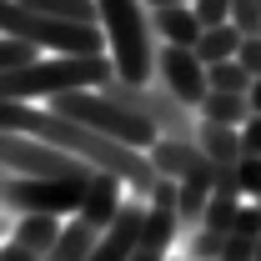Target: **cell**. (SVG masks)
<instances>
[{
    "mask_svg": "<svg viewBox=\"0 0 261 261\" xmlns=\"http://www.w3.org/2000/svg\"><path fill=\"white\" fill-rule=\"evenodd\" d=\"M116 81L111 56H56V61H31L20 70H0V100H25L35 96L56 100L70 91H106Z\"/></svg>",
    "mask_w": 261,
    "mask_h": 261,
    "instance_id": "1",
    "label": "cell"
},
{
    "mask_svg": "<svg viewBox=\"0 0 261 261\" xmlns=\"http://www.w3.org/2000/svg\"><path fill=\"white\" fill-rule=\"evenodd\" d=\"M151 10H166V5H196V0H146Z\"/></svg>",
    "mask_w": 261,
    "mask_h": 261,
    "instance_id": "26",
    "label": "cell"
},
{
    "mask_svg": "<svg viewBox=\"0 0 261 261\" xmlns=\"http://www.w3.org/2000/svg\"><path fill=\"white\" fill-rule=\"evenodd\" d=\"M151 35H161L166 45L196 50V40H201V20H196L191 5H166V10H151Z\"/></svg>",
    "mask_w": 261,
    "mask_h": 261,
    "instance_id": "10",
    "label": "cell"
},
{
    "mask_svg": "<svg viewBox=\"0 0 261 261\" xmlns=\"http://www.w3.org/2000/svg\"><path fill=\"white\" fill-rule=\"evenodd\" d=\"M96 10H100L106 56L116 65V81L151 86V75H156V35H151V15L141 10V0H96Z\"/></svg>",
    "mask_w": 261,
    "mask_h": 261,
    "instance_id": "2",
    "label": "cell"
},
{
    "mask_svg": "<svg viewBox=\"0 0 261 261\" xmlns=\"http://www.w3.org/2000/svg\"><path fill=\"white\" fill-rule=\"evenodd\" d=\"M86 181H40V176H5L0 171V211L5 216H81Z\"/></svg>",
    "mask_w": 261,
    "mask_h": 261,
    "instance_id": "4",
    "label": "cell"
},
{
    "mask_svg": "<svg viewBox=\"0 0 261 261\" xmlns=\"http://www.w3.org/2000/svg\"><path fill=\"white\" fill-rule=\"evenodd\" d=\"M246 201H231V196H211L206 201V216H201V226L216 231V236H231V226H236V211H241Z\"/></svg>",
    "mask_w": 261,
    "mask_h": 261,
    "instance_id": "17",
    "label": "cell"
},
{
    "mask_svg": "<svg viewBox=\"0 0 261 261\" xmlns=\"http://www.w3.org/2000/svg\"><path fill=\"white\" fill-rule=\"evenodd\" d=\"M141 226H146V201H141V196H126L121 216L111 221V231H100L96 251H91L86 261H130L136 241H141Z\"/></svg>",
    "mask_w": 261,
    "mask_h": 261,
    "instance_id": "8",
    "label": "cell"
},
{
    "mask_svg": "<svg viewBox=\"0 0 261 261\" xmlns=\"http://www.w3.org/2000/svg\"><path fill=\"white\" fill-rule=\"evenodd\" d=\"M241 156H256L261 161V116H251V121L241 126Z\"/></svg>",
    "mask_w": 261,
    "mask_h": 261,
    "instance_id": "23",
    "label": "cell"
},
{
    "mask_svg": "<svg viewBox=\"0 0 261 261\" xmlns=\"http://www.w3.org/2000/svg\"><path fill=\"white\" fill-rule=\"evenodd\" d=\"M256 5H261V0H256Z\"/></svg>",
    "mask_w": 261,
    "mask_h": 261,
    "instance_id": "29",
    "label": "cell"
},
{
    "mask_svg": "<svg viewBox=\"0 0 261 261\" xmlns=\"http://www.w3.org/2000/svg\"><path fill=\"white\" fill-rule=\"evenodd\" d=\"M201 31H216V25H231V0H196L191 5Z\"/></svg>",
    "mask_w": 261,
    "mask_h": 261,
    "instance_id": "20",
    "label": "cell"
},
{
    "mask_svg": "<svg viewBox=\"0 0 261 261\" xmlns=\"http://www.w3.org/2000/svg\"><path fill=\"white\" fill-rule=\"evenodd\" d=\"M236 50H241V31H236V25H216V31H201V40H196V61H201V65L236 61Z\"/></svg>",
    "mask_w": 261,
    "mask_h": 261,
    "instance_id": "15",
    "label": "cell"
},
{
    "mask_svg": "<svg viewBox=\"0 0 261 261\" xmlns=\"http://www.w3.org/2000/svg\"><path fill=\"white\" fill-rule=\"evenodd\" d=\"M0 261H35L31 251H20L15 241H0Z\"/></svg>",
    "mask_w": 261,
    "mask_h": 261,
    "instance_id": "24",
    "label": "cell"
},
{
    "mask_svg": "<svg viewBox=\"0 0 261 261\" xmlns=\"http://www.w3.org/2000/svg\"><path fill=\"white\" fill-rule=\"evenodd\" d=\"M251 261H261V241H256V256H251Z\"/></svg>",
    "mask_w": 261,
    "mask_h": 261,
    "instance_id": "27",
    "label": "cell"
},
{
    "mask_svg": "<svg viewBox=\"0 0 261 261\" xmlns=\"http://www.w3.org/2000/svg\"><path fill=\"white\" fill-rule=\"evenodd\" d=\"M196 146L206 151V161H211V166H236V161H241V130H231V126H211V121H201Z\"/></svg>",
    "mask_w": 261,
    "mask_h": 261,
    "instance_id": "13",
    "label": "cell"
},
{
    "mask_svg": "<svg viewBox=\"0 0 261 261\" xmlns=\"http://www.w3.org/2000/svg\"><path fill=\"white\" fill-rule=\"evenodd\" d=\"M50 111L65 116V121H75V126H86V130H96V136H106V141H121L130 151H151V146L161 141L151 121H141L136 111H126L121 100H111L106 91H70V96H56Z\"/></svg>",
    "mask_w": 261,
    "mask_h": 261,
    "instance_id": "3",
    "label": "cell"
},
{
    "mask_svg": "<svg viewBox=\"0 0 261 261\" xmlns=\"http://www.w3.org/2000/svg\"><path fill=\"white\" fill-rule=\"evenodd\" d=\"M236 65L251 75V81H261V35H251V40H241V50H236Z\"/></svg>",
    "mask_w": 261,
    "mask_h": 261,
    "instance_id": "22",
    "label": "cell"
},
{
    "mask_svg": "<svg viewBox=\"0 0 261 261\" xmlns=\"http://www.w3.org/2000/svg\"><path fill=\"white\" fill-rule=\"evenodd\" d=\"M166 261H181V256H166Z\"/></svg>",
    "mask_w": 261,
    "mask_h": 261,
    "instance_id": "28",
    "label": "cell"
},
{
    "mask_svg": "<svg viewBox=\"0 0 261 261\" xmlns=\"http://www.w3.org/2000/svg\"><path fill=\"white\" fill-rule=\"evenodd\" d=\"M246 106H251V116H261V81H251V91H246Z\"/></svg>",
    "mask_w": 261,
    "mask_h": 261,
    "instance_id": "25",
    "label": "cell"
},
{
    "mask_svg": "<svg viewBox=\"0 0 261 261\" xmlns=\"http://www.w3.org/2000/svg\"><path fill=\"white\" fill-rule=\"evenodd\" d=\"M221 246H226V236H216V231L196 226L191 241H186V256H181V261H221Z\"/></svg>",
    "mask_w": 261,
    "mask_h": 261,
    "instance_id": "18",
    "label": "cell"
},
{
    "mask_svg": "<svg viewBox=\"0 0 261 261\" xmlns=\"http://www.w3.org/2000/svg\"><path fill=\"white\" fill-rule=\"evenodd\" d=\"M15 5H25L45 20H61V25H100L96 0H15Z\"/></svg>",
    "mask_w": 261,
    "mask_h": 261,
    "instance_id": "12",
    "label": "cell"
},
{
    "mask_svg": "<svg viewBox=\"0 0 261 261\" xmlns=\"http://www.w3.org/2000/svg\"><path fill=\"white\" fill-rule=\"evenodd\" d=\"M206 86L221 91V96H246V91H251V75L236 61H221V65H206Z\"/></svg>",
    "mask_w": 261,
    "mask_h": 261,
    "instance_id": "16",
    "label": "cell"
},
{
    "mask_svg": "<svg viewBox=\"0 0 261 261\" xmlns=\"http://www.w3.org/2000/svg\"><path fill=\"white\" fill-rule=\"evenodd\" d=\"M146 161L161 181H176V186H206L211 191V176H216V166L206 161V151L196 141H156L146 151Z\"/></svg>",
    "mask_w": 261,
    "mask_h": 261,
    "instance_id": "7",
    "label": "cell"
},
{
    "mask_svg": "<svg viewBox=\"0 0 261 261\" xmlns=\"http://www.w3.org/2000/svg\"><path fill=\"white\" fill-rule=\"evenodd\" d=\"M231 236H241V241H261V206H241L236 211V226H231Z\"/></svg>",
    "mask_w": 261,
    "mask_h": 261,
    "instance_id": "21",
    "label": "cell"
},
{
    "mask_svg": "<svg viewBox=\"0 0 261 261\" xmlns=\"http://www.w3.org/2000/svg\"><path fill=\"white\" fill-rule=\"evenodd\" d=\"M201 121H211V126H231L241 130L246 121H251V106H246V96H221V91H211V96L201 100V111H196Z\"/></svg>",
    "mask_w": 261,
    "mask_h": 261,
    "instance_id": "14",
    "label": "cell"
},
{
    "mask_svg": "<svg viewBox=\"0 0 261 261\" xmlns=\"http://www.w3.org/2000/svg\"><path fill=\"white\" fill-rule=\"evenodd\" d=\"M121 206H126V181L111 176V171H96L86 181V196H81V221L91 231H111V221L121 216Z\"/></svg>",
    "mask_w": 261,
    "mask_h": 261,
    "instance_id": "9",
    "label": "cell"
},
{
    "mask_svg": "<svg viewBox=\"0 0 261 261\" xmlns=\"http://www.w3.org/2000/svg\"><path fill=\"white\" fill-rule=\"evenodd\" d=\"M10 241L40 261V256H50V251H56V241H61V221H56V216H15Z\"/></svg>",
    "mask_w": 261,
    "mask_h": 261,
    "instance_id": "11",
    "label": "cell"
},
{
    "mask_svg": "<svg viewBox=\"0 0 261 261\" xmlns=\"http://www.w3.org/2000/svg\"><path fill=\"white\" fill-rule=\"evenodd\" d=\"M231 25L241 31V40L261 35V5L256 0H231Z\"/></svg>",
    "mask_w": 261,
    "mask_h": 261,
    "instance_id": "19",
    "label": "cell"
},
{
    "mask_svg": "<svg viewBox=\"0 0 261 261\" xmlns=\"http://www.w3.org/2000/svg\"><path fill=\"white\" fill-rule=\"evenodd\" d=\"M156 75H161V91H166V96H176L186 111H201V100L211 96V86H206V65L196 61V50H181V45L156 50Z\"/></svg>",
    "mask_w": 261,
    "mask_h": 261,
    "instance_id": "6",
    "label": "cell"
},
{
    "mask_svg": "<svg viewBox=\"0 0 261 261\" xmlns=\"http://www.w3.org/2000/svg\"><path fill=\"white\" fill-rule=\"evenodd\" d=\"M106 96L121 100L126 111H136L141 121H151L161 141H196V130H201V116L186 111L176 96H166L161 86H126V81H111Z\"/></svg>",
    "mask_w": 261,
    "mask_h": 261,
    "instance_id": "5",
    "label": "cell"
}]
</instances>
